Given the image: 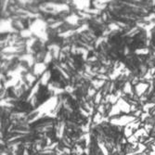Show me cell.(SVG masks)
Segmentation results:
<instances>
[{"label":"cell","instance_id":"obj_1","mask_svg":"<svg viewBox=\"0 0 155 155\" xmlns=\"http://www.w3.org/2000/svg\"><path fill=\"white\" fill-rule=\"evenodd\" d=\"M47 66L44 62H35L34 65V74L35 75H40L43 74L46 71Z\"/></svg>","mask_w":155,"mask_h":155}]
</instances>
